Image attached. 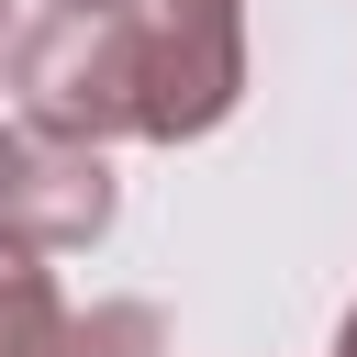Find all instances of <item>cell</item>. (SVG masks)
Returning a JSON list of instances; mask_svg holds the SVG:
<instances>
[{
	"label": "cell",
	"mask_w": 357,
	"mask_h": 357,
	"mask_svg": "<svg viewBox=\"0 0 357 357\" xmlns=\"http://www.w3.org/2000/svg\"><path fill=\"white\" fill-rule=\"evenodd\" d=\"M56 335H67V301L45 279V245L0 234V357H56Z\"/></svg>",
	"instance_id": "3"
},
{
	"label": "cell",
	"mask_w": 357,
	"mask_h": 357,
	"mask_svg": "<svg viewBox=\"0 0 357 357\" xmlns=\"http://www.w3.org/2000/svg\"><path fill=\"white\" fill-rule=\"evenodd\" d=\"M11 45H22V11H11V0H0V56H11Z\"/></svg>",
	"instance_id": "5"
},
{
	"label": "cell",
	"mask_w": 357,
	"mask_h": 357,
	"mask_svg": "<svg viewBox=\"0 0 357 357\" xmlns=\"http://www.w3.org/2000/svg\"><path fill=\"white\" fill-rule=\"evenodd\" d=\"M335 357H357V312H346V324H335Z\"/></svg>",
	"instance_id": "6"
},
{
	"label": "cell",
	"mask_w": 357,
	"mask_h": 357,
	"mask_svg": "<svg viewBox=\"0 0 357 357\" xmlns=\"http://www.w3.org/2000/svg\"><path fill=\"white\" fill-rule=\"evenodd\" d=\"M0 234L22 245H100L112 234V167L100 145L56 134V123H0Z\"/></svg>",
	"instance_id": "2"
},
{
	"label": "cell",
	"mask_w": 357,
	"mask_h": 357,
	"mask_svg": "<svg viewBox=\"0 0 357 357\" xmlns=\"http://www.w3.org/2000/svg\"><path fill=\"white\" fill-rule=\"evenodd\" d=\"M56 357H167V324H156V301H89V312H67Z\"/></svg>",
	"instance_id": "4"
},
{
	"label": "cell",
	"mask_w": 357,
	"mask_h": 357,
	"mask_svg": "<svg viewBox=\"0 0 357 357\" xmlns=\"http://www.w3.org/2000/svg\"><path fill=\"white\" fill-rule=\"evenodd\" d=\"M223 11H245V0H223Z\"/></svg>",
	"instance_id": "7"
},
{
	"label": "cell",
	"mask_w": 357,
	"mask_h": 357,
	"mask_svg": "<svg viewBox=\"0 0 357 357\" xmlns=\"http://www.w3.org/2000/svg\"><path fill=\"white\" fill-rule=\"evenodd\" d=\"M33 123L78 145H190L245 100V11L223 0H56L11 45Z\"/></svg>",
	"instance_id": "1"
}]
</instances>
